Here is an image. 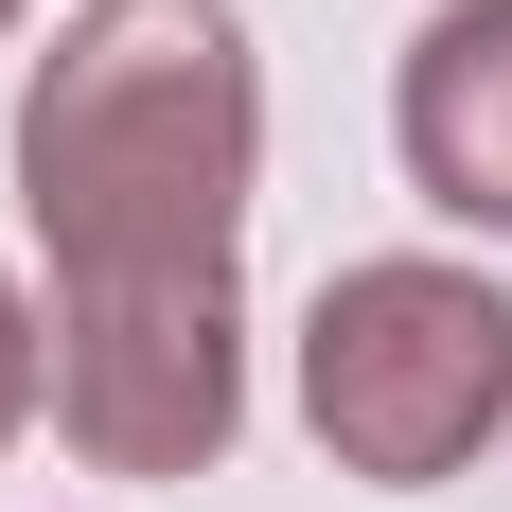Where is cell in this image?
I'll use <instances>...</instances> for the list:
<instances>
[{
	"label": "cell",
	"mask_w": 512,
	"mask_h": 512,
	"mask_svg": "<svg viewBox=\"0 0 512 512\" xmlns=\"http://www.w3.org/2000/svg\"><path fill=\"white\" fill-rule=\"evenodd\" d=\"M36 212L89 283H212L230 177H248V71L212 0H106L89 36L36 71Z\"/></svg>",
	"instance_id": "1"
},
{
	"label": "cell",
	"mask_w": 512,
	"mask_h": 512,
	"mask_svg": "<svg viewBox=\"0 0 512 512\" xmlns=\"http://www.w3.org/2000/svg\"><path fill=\"white\" fill-rule=\"evenodd\" d=\"M318 442L371 477H442L477 442V424L512 407V301H477V283H442V265H371V283H336L318 301Z\"/></svg>",
	"instance_id": "2"
},
{
	"label": "cell",
	"mask_w": 512,
	"mask_h": 512,
	"mask_svg": "<svg viewBox=\"0 0 512 512\" xmlns=\"http://www.w3.org/2000/svg\"><path fill=\"white\" fill-rule=\"evenodd\" d=\"M71 424L106 460H212V424H230V283H89Z\"/></svg>",
	"instance_id": "3"
},
{
	"label": "cell",
	"mask_w": 512,
	"mask_h": 512,
	"mask_svg": "<svg viewBox=\"0 0 512 512\" xmlns=\"http://www.w3.org/2000/svg\"><path fill=\"white\" fill-rule=\"evenodd\" d=\"M407 159H424L442 212L512 230V0H477V18H442L407 53Z\"/></svg>",
	"instance_id": "4"
},
{
	"label": "cell",
	"mask_w": 512,
	"mask_h": 512,
	"mask_svg": "<svg viewBox=\"0 0 512 512\" xmlns=\"http://www.w3.org/2000/svg\"><path fill=\"white\" fill-rule=\"evenodd\" d=\"M36 407V336H18V301H0V424Z\"/></svg>",
	"instance_id": "5"
}]
</instances>
